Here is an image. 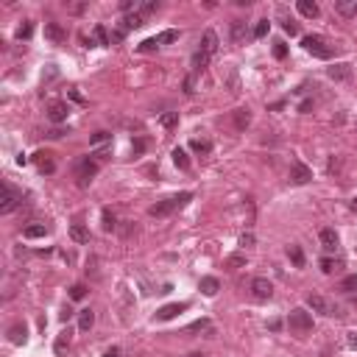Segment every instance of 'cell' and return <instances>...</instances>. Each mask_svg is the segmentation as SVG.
I'll return each instance as SVG.
<instances>
[{"label":"cell","mask_w":357,"mask_h":357,"mask_svg":"<svg viewBox=\"0 0 357 357\" xmlns=\"http://www.w3.org/2000/svg\"><path fill=\"white\" fill-rule=\"evenodd\" d=\"M187 201H192V192H179V195H173V198H165V201H157L154 207L148 209L154 218H167L170 212H176V209H182Z\"/></svg>","instance_id":"cell-1"},{"label":"cell","mask_w":357,"mask_h":357,"mask_svg":"<svg viewBox=\"0 0 357 357\" xmlns=\"http://www.w3.org/2000/svg\"><path fill=\"white\" fill-rule=\"evenodd\" d=\"M288 327L296 335H307V332H313V315L307 313V310H302V307H296L288 315Z\"/></svg>","instance_id":"cell-2"},{"label":"cell","mask_w":357,"mask_h":357,"mask_svg":"<svg viewBox=\"0 0 357 357\" xmlns=\"http://www.w3.org/2000/svg\"><path fill=\"white\" fill-rule=\"evenodd\" d=\"M302 45H304L307 53H313L315 59H332V45L324 39V36H304L302 39Z\"/></svg>","instance_id":"cell-3"},{"label":"cell","mask_w":357,"mask_h":357,"mask_svg":"<svg viewBox=\"0 0 357 357\" xmlns=\"http://www.w3.org/2000/svg\"><path fill=\"white\" fill-rule=\"evenodd\" d=\"M20 204H23V192H20L17 187L6 184V192H3V201H0V212H3V215H9V212H14Z\"/></svg>","instance_id":"cell-4"},{"label":"cell","mask_w":357,"mask_h":357,"mask_svg":"<svg viewBox=\"0 0 357 357\" xmlns=\"http://www.w3.org/2000/svg\"><path fill=\"white\" fill-rule=\"evenodd\" d=\"M251 293H254V299H260V302H268V299L274 296V285H271L265 276H254V279H251Z\"/></svg>","instance_id":"cell-5"},{"label":"cell","mask_w":357,"mask_h":357,"mask_svg":"<svg viewBox=\"0 0 357 357\" xmlns=\"http://www.w3.org/2000/svg\"><path fill=\"white\" fill-rule=\"evenodd\" d=\"M307 304L313 307L315 313H321V315H335V313H338V310H335V304H332V302H327L324 296H318V293H310V296H307Z\"/></svg>","instance_id":"cell-6"},{"label":"cell","mask_w":357,"mask_h":357,"mask_svg":"<svg viewBox=\"0 0 357 357\" xmlns=\"http://www.w3.org/2000/svg\"><path fill=\"white\" fill-rule=\"evenodd\" d=\"M95 173H98V162H92V159H81L79 162V187H87Z\"/></svg>","instance_id":"cell-7"},{"label":"cell","mask_w":357,"mask_h":357,"mask_svg":"<svg viewBox=\"0 0 357 357\" xmlns=\"http://www.w3.org/2000/svg\"><path fill=\"white\" fill-rule=\"evenodd\" d=\"M310 179H313V170H310L304 162H299V159H296V162L290 165V182H293V184H307Z\"/></svg>","instance_id":"cell-8"},{"label":"cell","mask_w":357,"mask_h":357,"mask_svg":"<svg viewBox=\"0 0 357 357\" xmlns=\"http://www.w3.org/2000/svg\"><path fill=\"white\" fill-rule=\"evenodd\" d=\"M184 310H187V302H179V304H165V307H159L157 321H170V318H176V315L184 313Z\"/></svg>","instance_id":"cell-9"},{"label":"cell","mask_w":357,"mask_h":357,"mask_svg":"<svg viewBox=\"0 0 357 357\" xmlns=\"http://www.w3.org/2000/svg\"><path fill=\"white\" fill-rule=\"evenodd\" d=\"M70 114V106L61 104V101H56V104H51V109H48V120L51 123H64Z\"/></svg>","instance_id":"cell-10"},{"label":"cell","mask_w":357,"mask_h":357,"mask_svg":"<svg viewBox=\"0 0 357 357\" xmlns=\"http://www.w3.org/2000/svg\"><path fill=\"white\" fill-rule=\"evenodd\" d=\"M327 76H330L332 81H346V79H352V64H346V61L332 64V67L327 70Z\"/></svg>","instance_id":"cell-11"},{"label":"cell","mask_w":357,"mask_h":357,"mask_svg":"<svg viewBox=\"0 0 357 357\" xmlns=\"http://www.w3.org/2000/svg\"><path fill=\"white\" fill-rule=\"evenodd\" d=\"M321 248L324 251H335V248H338V232H335V229H321Z\"/></svg>","instance_id":"cell-12"},{"label":"cell","mask_w":357,"mask_h":357,"mask_svg":"<svg viewBox=\"0 0 357 357\" xmlns=\"http://www.w3.org/2000/svg\"><path fill=\"white\" fill-rule=\"evenodd\" d=\"M201 51H204V53H209V56H212V53L218 51V34H215L212 28L201 34Z\"/></svg>","instance_id":"cell-13"},{"label":"cell","mask_w":357,"mask_h":357,"mask_svg":"<svg viewBox=\"0 0 357 357\" xmlns=\"http://www.w3.org/2000/svg\"><path fill=\"white\" fill-rule=\"evenodd\" d=\"M296 9H299V14H304V17H310V20H315L318 14H321V9H318L315 0H299Z\"/></svg>","instance_id":"cell-14"},{"label":"cell","mask_w":357,"mask_h":357,"mask_svg":"<svg viewBox=\"0 0 357 357\" xmlns=\"http://www.w3.org/2000/svg\"><path fill=\"white\" fill-rule=\"evenodd\" d=\"M9 340H11V343H17V346H20V343H26V340H28V327H26V324H11Z\"/></svg>","instance_id":"cell-15"},{"label":"cell","mask_w":357,"mask_h":357,"mask_svg":"<svg viewBox=\"0 0 357 357\" xmlns=\"http://www.w3.org/2000/svg\"><path fill=\"white\" fill-rule=\"evenodd\" d=\"M45 36L51 39V42H64V28L59 26V23H45Z\"/></svg>","instance_id":"cell-16"},{"label":"cell","mask_w":357,"mask_h":357,"mask_svg":"<svg viewBox=\"0 0 357 357\" xmlns=\"http://www.w3.org/2000/svg\"><path fill=\"white\" fill-rule=\"evenodd\" d=\"M198 288H201V293H204V296H215V293L220 290V282L215 276H204Z\"/></svg>","instance_id":"cell-17"},{"label":"cell","mask_w":357,"mask_h":357,"mask_svg":"<svg viewBox=\"0 0 357 357\" xmlns=\"http://www.w3.org/2000/svg\"><path fill=\"white\" fill-rule=\"evenodd\" d=\"M70 237L76 240V243H89V229L84 223H73L70 226Z\"/></svg>","instance_id":"cell-18"},{"label":"cell","mask_w":357,"mask_h":357,"mask_svg":"<svg viewBox=\"0 0 357 357\" xmlns=\"http://www.w3.org/2000/svg\"><path fill=\"white\" fill-rule=\"evenodd\" d=\"M207 64H209V53H204V51H201V48H198V51L192 53V61H190L192 73H201V70L207 67Z\"/></svg>","instance_id":"cell-19"},{"label":"cell","mask_w":357,"mask_h":357,"mask_svg":"<svg viewBox=\"0 0 357 357\" xmlns=\"http://www.w3.org/2000/svg\"><path fill=\"white\" fill-rule=\"evenodd\" d=\"M248 123H251V112H248V109H235V129L246 131Z\"/></svg>","instance_id":"cell-20"},{"label":"cell","mask_w":357,"mask_h":357,"mask_svg":"<svg viewBox=\"0 0 357 357\" xmlns=\"http://www.w3.org/2000/svg\"><path fill=\"white\" fill-rule=\"evenodd\" d=\"M145 23V17L139 14V11H131V14H126L123 17V31H131V28H139Z\"/></svg>","instance_id":"cell-21"},{"label":"cell","mask_w":357,"mask_h":357,"mask_svg":"<svg viewBox=\"0 0 357 357\" xmlns=\"http://www.w3.org/2000/svg\"><path fill=\"white\" fill-rule=\"evenodd\" d=\"M92 324H95V313H92V310H81L79 313V330L81 332H87V330H92Z\"/></svg>","instance_id":"cell-22"},{"label":"cell","mask_w":357,"mask_h":357,"mask_svg":"<svg viewBox=\"0 0 357 357\" xmlns=\"http://www.w3.org/2000/svg\"><path fill=\"white\" fill-rule=\"evenodd\" d=\"M335 11L349 17V14H355L357 11V0H335Z\"/></svg>","instance_id":"cell-23"},{"label":"cell","mask_w":357,"mask_h":357,"mask_svg":"<svg viewBox=\"0 0 357 357\" xmlns=\"http://www.w3.org/2000/svg\"><path fill=\"white\" fill-rule=\"evenodd\" d=\"M36 165H39V170H42V173H53V170H56L51 154H45V151H39V154H36Z\"/></svg>","instance_id":"cell-24"},{"label":"cell","mask_w":357,"mask_h":357,"mask_svg":"<svg viewBox=\"0 0 357 357\" xmlns=\"http://www.w3.org/2000/svg\"><path fill=\"white\" fill-rule=\"evenodd\" d=\"M67 349H70V330H64V332H61V335H59V338H56V343H53V352H56V355H64V352H67Z\"/></svg>","instance_id":"cell-25"},{"label":"cell","mask_w":357,"mask_h":357,"mask_svg":"<svg viewBox=\"0 0 357 357\" xmlns=\"http://www.w3.org/2000/svg\"><path fill=\"white\" fill-rule=\"evenodd\" d=\"M23 235L28 237V240H36V237H45L48 235V226L45 223H31V226H26V232Z\"/></svg>","instance_id":"cell-26"},{"label":"cell","mask_w":357,"mask_h":357,"mask_svg":"<svg viewBox=\"0 0 357 357\" xmlns=\"http://www.w3.org/2000/svg\"><path fill=\"white\" fill-rule=\"evenodd\" d=\"M288 257H290V262L296 265V268H302L304 265V251H302V246H288Z\"/></svg>","instance_id":"cell-27"},{"label":"cell","mask_w":357,"mask_h":357,"mask_svg":"<svg viewBox=\"0 0 357 357\" xmlns=\"http://www.w3.org/2000/svg\"><path fill=\"white\" fill-rule=\"evenodd\" d=\"M246 39V23L243 20H235V23H232V42H243Z\"/></svg>","instance_id":"cell-28"},{"label":"cell","mask_w":357,"mask_h":357,"mask_svg":"<svg viewBox=\"0 0 357 357\" xmlns=\"http://www.w3.org/2000/svg\"><path fill=\"white\" fill-rule=\"evenodd\" d=\"M190 148L198 151V154H209V151H212V142L204 139V137H195V139H190Z\"/></svg>","instance_id":"cell-29"},{"label":"cell","mask_w":357,"mask_h":357,"mask_svg":"<svg viewBox=\"0 0 357 357\" xmlns=\"http://www.w3.org/2000/svg\"><path fill=\"white\" fill-rule=\"evenodd\" d=\"M92 39H95V45H112V39H109V34H106L104 26H95V28H92Z\"/></svg>","instance_id":"cell-30"},{"label":"cell","mask_w":357,"mask_h":357,"mask_svg":"<svg viewBox=\"0 0 357 357\" xmlns=\"http://www.w3.org/2000/svg\"><path fill=\"white\" fill-rule=\"evenodd\" d=\"M157 9H159V3H157V0H142V3L137 6V11H139V14H142L145 20H148V14H154Z\"/></svg>","instance_id":"cell-31"},{"label":"cell","mask_w":357,"mask_h":357,"mask_svg":"<svg viewBox=\"0 0 357 357\" xmlns=\"http://www.w3.org/2000/svg\"><path fill=\"white\" fill-rule=\"evenodd\" d=\"M173 165L179 167V170H187V167H190V159H187V154H184L182 148L173 151Z\"/></svg>","instance_id":"cell-32"},{"label":"cell","mask_w":357,"mask_h":357,"mask_svg":"<svg viewBox=\"0 0 357 357\" xmlns=\"http://www.w3.org/2000/svg\"><path fill=\"white\" fill-rule=\"evenodd\" d=\"M106 142H112V134H109V131H95V134H92V137H89V145H106Z\"/></svg>","instance_id":"cell-33"},{"label":"cell","mask_w":357,"mask_h":357,"mask_svg":"<svg viewBox=\"0 0 357 357\" xmlns=\"http://www.w3.org/2000/svg\"><path fill=\"white\" fill-rule=\"evenodd\" d=\"M157 48H159V39H157V36H151V39H142V42L137 45V51H139V53H154Z\"/></svg>","instance_id":"cell-34"},{"label":"cell","mask_w":357,"mask_h":357,"mask_svg":"<svg viewBox=\"0 0 357 357\" xmlns=\"http://www.w3.org/2000/svg\"><path fill=\"white\" fill-rule=\"evenodd\" d=\"M318 265H321L324 274H335V271L340 268V262H338V260H332V257H324V260L318 262Z\"/></svg>","instance_id":"cell-35"},{"label":"cell","mask_w":357,"mask_h":357,"mask_svg":"<svg viewBox=\"0 0 357 357\" xmlns=\"http://www.w3.org/2000/svg\"><path fill=\"white\" fill-rule=\"evenodd\" d=\"M268 31H271V23H268V20H260V23L254 26V36H257V39L268 36Z\"/></svg>","instance_id":"cell-36"},{"label":"cell","mask_w":357,"mask_h":357,"mask_svg":"<svg viewBox=\"0 0 357 357\" xmlns=\"http://www.w3.org/2000/svg\"><path fill=\"white\" fill-rule=\"evenodd\" d=\"M159 123H162L165 129H173L176 123H179V112H167V114H162V117H159Z\"/></svg>","instance_id":"cell-37"},{"label":"cell","mask_w":357,"mask_h":357,"mask_svg":"<svg viewBox=\"0 0 357 357\" xmlns=\"http://www.w3.org/2000/svg\"><path fill=\"white\" fill-rule=\"evenodd\" d=\"M159 39V45H167V42H176V39H179V31H173V28H170V31H162V34L157 36Z\"/></svg>","instance_id":"cell-38"},{"label":"cell","mask_w":357,"mask_h":357,"mask_svg":"<svg viewBox=\"0 0 357 357\" xmlns=\"http://www.w3.org/2000/svg\"><path fill=\"white\" fill-rule=\"evenodd\" d=\"M240 265H246V257L243 254H232L226 260V268H240Z\"/></svg>","instance_id":"cell-39"},{"label":"cell","mask_w":357,"mask_h":357,"mask_svg":"<svg viewBox=\"0 0 357 357\" xmlns=\"http://www.w3.org/2000/svg\"><path fill=\"white\" fill-rule=\"evenodd\" d=\"M31 31H34V23H23V26L17 28V39H28Z\"/></svg>","instance_id":"cell-40"},{"label":"cell","mask_w":357,"mask_h":357,"mask_svg":"<svg viewBox=\"0 0 357 357\" xmlns=\"http://www.w3.org/2000/svg\"><path fill=\"white\" fill-rule=\"evenodd\" d=\"M340 290H349V293H352V290H357V274H355V276H346V279H343V282H340Z\"/></svg>","instance_id":"cell-41"},{"label":"cell","mask_w":357,"mask_h":357,"mask_svg":"<svg viewBox=\"0 0 357 357\" xmlns=\"http://www.w3.org/2000/svg\"><path fill=\"white\" fill-rule=\"evenodd\" d=\"M274 56H276V59H285V56H288V45L282 42V39L274 42Z\"/></svg>","instance_id":"cell-42"},{"label":"cell","mask_w":357,"mask_h":357,"mask_svg":"<svg viewBox=\"0 0 357 357\" xmlns=\"http://www.w3.org/2000/svg\"><path fill=\"white\" fill-rule=\"evenodd\" d=\"M84 296H87V288H84V285H73V288H70V299L79 302V299H84Z\"/></svg>","instance_id":"cell-43"},{"label":"cell","mask_w":357,"mask_h":357,"mask_svg":"<svg viewBox=\"0 0 357 357\" xmlns=\"http://www.w3.org/2000/svg\"><path fill=\"white\" fill-rule=\"evenodd\" d=\"M114 229V215L109 209H104V232H112Z\"/></svg>","instance_id":"cell-44"},{"label":"cell","mask_w":357,"mask_h":357,"mask_svg":"<svg viewBox=\"0 0 357 357\" xmlns=\"http://www.w3.org/2000/svg\"><path fill=\"white\" fill-rule=\"evenodd\" d=\"M282 28H285L290 36H296V34H299V26L293 23V20H285V23H282Z\"/></svg>","instance_id":"cell-45"},{"label":"cell","mask_w":357,"mask_h":357,"mask_svg":"<svg viewBox=\"0 0 357 357\" xmlns=\"http://www.w3.org/2000/svg\"><path fill=\"white\" fill-rule=\"evenodd\" d=\"M198 330H209V321H204V318H201V321H195L190 327V332H198Z\"/></svg>","instance_id":"cell-46"},{"label":"cell","mask_w":357,"mask_h":357,"mask_svg":"<svg viewBox=\"0 0 357 357\" xmlns=\"http://www.w3.org/2000/svg\"><path fill=\"white\" fill-rule=\"evenodd\" d=\"M240 246H254V235H251V232H246V235L240 237Z\"/></svg>","instance_id":"cell-47"},{"label":"cell","mask_w":357,"mask_h":357,"mask_svg":"<svg viewBox=\"0 0 357 357\" xmlns=\"http://www.w3.org/2000/svg\"><path fill=\"white\" fill-rule=\"evenodd\" d=\"M104 357H120V349H114V346H112V349H106V355H104Z\"/></svg>","instance_id":"cell-48"},{"label":"cell","mask_w":357,"mask_h":357,"mask_svg":"<svg viewBox=\"0 0 357 357\" xmlns=\"http://www.w3.org/2000/svg\"><path fill=\"white\" fill-rule=\"evenodd\" d=\"M70 98H73V101H79V104H84V98H81L79 92H76V89H70Z\"/></svg>","instance_id":"cell-49"},{"label":"cell","mask_w":357,"mask_h":357,"mask_svg":"<svg viewBox=\"0 0 357 357\" xmlns=\"http://www.w3.org/2000/svg\"><path fill=\"white\" fill-rule=\"evenodd\" d=\"M299 109H302V112H310V109H313V101H304V104L299 106Z\"/></svg>","instance_id":"cell-50"},{"label":"cell","mask_w":357,"mask_h":357,"mask_svg":"<svg viewBox=\"0 0 357 357\" xmlns=\"http://www.w3.org/2000/svg\"><path fill=\"white\" fill-rule=\"evenodd\" d=\"M142 148H145V142H142V139H137V142H134V154H139Z\"/></svg>","instance_id":"cell-51"},{"label":"cell","mask_w":357,"mask_h":357,"mask_svg":"<svg viewBox=\"0 0 357 357\" xmlns=\"http://www.w3.org/2000/svg\"><path fill=\"white\" fill-rule=\"evenodd\" d=\"M349 343H352V349H357V335H349Z\"/></svg>","instance_id":"cell-52"},{"label":"cell","mask_w":357,"mask_h":357,"mask_svg":"<svg viewBox=\"0 0 357 357\" xmlns=\"http://www.w3.org/2000/svg\"><path fill=\"white\" fill-rule=\"evenodd\" d=\"M352 209H355V212H357V195H355V198H352Z\"/></svg>","instance_id":"cell-53"},{"label":"cell","mask_w":357,"mask_h":357,"mask_svg":"<svg viewBox=\"0 0 357 357\" xmlns=\"http://www.w3.org/2000/svg\"><path fill=\"white\" fill-rule=\"evenodd\" d=\"M190 357H207V355H201V352H192V355Z\"/></svg>","instance_id":"cell-54"}]
</instances>
